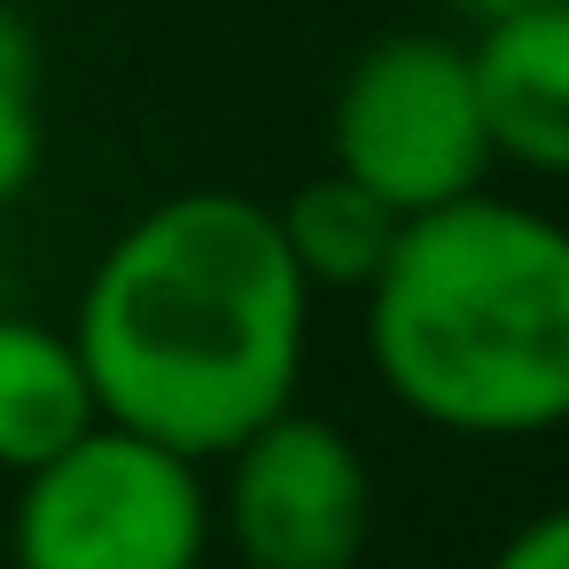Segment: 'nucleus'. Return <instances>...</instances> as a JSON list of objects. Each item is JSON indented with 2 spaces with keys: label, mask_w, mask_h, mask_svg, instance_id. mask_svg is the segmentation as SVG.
<instances>
[{
  "label": "nucleus",
  "mask_w": 569,
  "mask_h": 569,
  "mask_svg": "<svg viewBox=\"0 0 569 569\" xmlns=\"http://www.w3.org/2000/svg\"><path fill=\"white\" fill-rule=\"evenodd\" d=\"M211 538L203 460L118 421H94L79 445L17 476V569H203Z\"/></svg>",
  "instance_id": "nucleus-3"
},
{
  "label": "nucleus",
  "mask_w": 569,
  "mask_h": 569,
  "mask_svg": "<svg viewBox=\"0 0 569 569\" xmlns=\"http://www.w3.org/2000/svg\"><path fill=\"white\" fill-rule=\"evenodd\" d=\"M328 157L398 219L476 196L491 180V133L468 48L445 32H382L359 48L328 102Z\"/></svg>",
  "instance_id": "nucleus-4"
},
{
  "label": "nucleus",
  "mask_w": 569,
  "mask_h": 569,
  "mask_svg": "<svg viewBox=\"0 0 569 569\" xmlns=\"http://www.w3.org/2000/svg\"><path fill=\"white\" fill-rule=\"evenodd\" d=\"M40 48L32 32L0 9V211L40 180Z\"/></svg>",
  "instance_id": "nucleus-9"
},
{
  "label": "nucleus",
  "mask_w": 569,
  "mask_h": 569,
  "mask_svg": "<svg viewBox=\"0 0 569 569\" xmlns=\"http://www.w3.org/2000/svg\"><path fill=\"white\" fill-rule=\"evenodd\" d=\"M211 522L242 569H359L375 538V468L328 413H273L219 460Z\"/></svg>",
  "instance_id": "nucleus-5"
},
{
  "label": "nucleus",
  "mask_w": 569,
  "mask_h": 569,
  "mask_svg": "<svg viewBox=\"0 0 569 569\" xmlns=\"http://www.w3.org/2000/svg\"><path fill=\"white\" fill-rule=\"evenodd\" d=\"M483 569H569V499H553V507L522 515V522L491 546V561H483Z\"/></svg>",
  "instance_id": "nucleus-10"
},
{
  "label": "nucleus",
  "mask_w": 569,
  "mask_h": 569,
  "mask_svg": "<svg viewBox=\"0 0 569 569\" xmlns=\"http://www.w3.org/2000/svg\"><path fill=\"white\" fill-rule=\"evenodd\" d=\"M359 343L398 413L437 437L569 429V219L491 188L406 219L359 297Z\"/></svg>",
  "instance_id": "nucleus-2"
},
{
  "label": "nucleus",
  "mask_w": 569,
  "mask_h": 569,
  "mask_svg": "<svg viewBox=\"0 0 569 569\" xmlns=\"http://www.w3.org/2000/svg\"><path fill=\"white\" fill-rule=\"evenodd\" d=\"M460 17H476V24H491V17H515V9H546V0H452Z\"/></svg>",
  "instance_id": "nucleus-11"
},
{
  "label": "nucleus",
  "mask_w": 569,
  "mask_h": 569,
  "mask_svg": "<svg viewBox=\"0 0 569 569\" xmlns=\"http://www.w3.org/2000/svg\"><path fill=\"white\" fill-rule=\"evenodd\" d=\"M71 343L102 421L211 468L297 406L312 289L273 203L242 188H180L94 258Z\"/></svg>",
  "instance_id": "nucleus-1"
},
{
  "label": "nucleus",
  "mask_w": 569,
  "mask_h": 569,
  "mask_svg": "<svg viewBox=\"0 0 569 569\" xmlns=\"http://www.w3.org/2000/svg\"><path fill=\"white\" fill-rule=\"evenodd\" d=\"M273 219H281V242H289V258H297L312 297H328V289L336 297H367V281L390 266L398 227H406L375 188L343 180L336 164L320 180H305L289 203H273Z\"/></svg>",
  "instance_id": "nucleus-8"
},
{
  "label": "nucleus",
  "mask_w": 569,
  "mask_h": 569,
  "mask_svg": "<svg viewBox=\"0 0 569 569\" xmlns=\"http://www.w3.org/2000/svg\"><path fill=\"white\" fill-rule=\"evenodd\" d=\"M468 71L483 102L491 164L569 180V0L476 24Z\"/></svg>",
  "instance_id": "nucleus-6"
},
{
  "label": "nucleus",
  "mask_w": 569,
  "mask_h": 569,
  "mask_svg": "<svg viewBox=\"0 0 569 569\" xmlns=\"http://www.w3.org/2000/svg\"><path fill=\"white\" fill-rule=\"evenodd\" d=\"M94 421H102V406H94L71 328H48L32 312L0 305V468L32 476L40 460L79 445Z\"/></svg>",
  "instance_id": "nucleus-7"
}]
</instances>
